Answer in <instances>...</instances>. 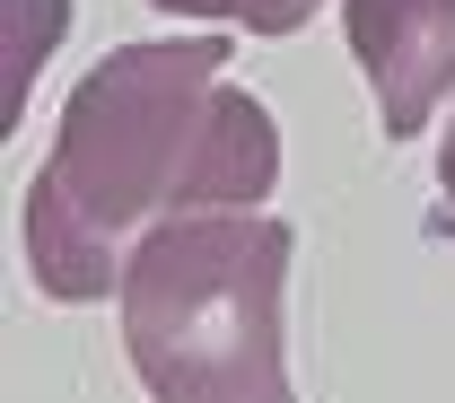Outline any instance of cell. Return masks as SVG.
Segmentation results:
<instances>
[{"label": "cell", "mask_w": 455, "mask_h": 403, "mask_svg": "<svg viewBox=\"0 0 455 403\" xmlns=\"http://www.w3.org/2000/svg\"><path fill=\"white\" fill-rule=\"evenodd\" d=\"M167 18H220V27H245V36H298L315 18V0H149Z\"/></svg>", "instance_id": "277c9868"}, {"label": "cell", "mask_w": 455, "mask_h": 403, "mask_svg": "<svg viewBox=\"0 0 455 403\" xmlns=\"http://www.w3.org/2000/svg\"><path fill=\"white\" fill-rule=\"evenodd\" d=\"M289 263L272 211H211L140 237L123 263V359L149 403H298L289 386Z\"/></svg>", "instance_id": "7a4b0ae2"}, {"label": "cell", "mask_w": 455, "mask_h": 403, "mask_svg": "<svg viewBox=\"0 0 455 403\" xmlns=\"http://www.w3.org/2000/svg\"><path fill=\"white\" fill-rule=\"evenodd\" d=\"M438 193H447V211H455V123H447V141H438Z\"/></svg>", "instance_id": "5b68a950"}, {"label": "cell", "mask_w": 455, "mask_h": 403, "mask_svg": "<svg viewBox=\"0 0 455 403\" xmlns=\"http://www.w3.org/2000/svg\"><path fill=\"white\" fill-rule=\"evenodd\" d=\"M341 44L377 97L386 141L429 132L455 88V0H341Z\"/></svg>", "instance_id": "3957f363"}, {"label": "cell", "mask_w": 455, "mask_h": 403, "mask_svg": "<svg viewBox=\"0 0 455 403\" xmlns=\"http://www.w3.org/2000/svg\"><path fill=\"white\" fill-rule=\"evenodd\" d=\"M228 61V36H149L114 44L70 88L53 149L18 202L27 272L44 298L88 307L123 289L140 237L272 202L281 123Z\"/></svg>", "instance_id": "6da1fadb"}]
</instances>
